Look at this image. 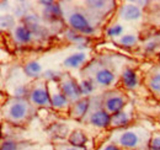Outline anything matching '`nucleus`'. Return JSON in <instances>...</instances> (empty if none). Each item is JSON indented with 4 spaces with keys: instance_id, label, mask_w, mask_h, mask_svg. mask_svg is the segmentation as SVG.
Returning a JSON list of instances; mask_svg holds the SVG:
<instances>
[{
    "instance_id": "obj_12",
    "label": "nucleus",
    "mask_w": 160,
    "mask_h": 150,
    "mask_svg": "<svg viewBox=\"0 0 160 150\" xmlns=\"http://www.w3.org/2000/svg\"><path fill=\"white\" fill-rule=\"evenodd\" d=\"M86 60V54L84 52H77L74 54H70L69 57H67L63 62L64 67L67 68H73V69H77L79 68L80 65Z\"/></svg>"
},
{
    "instance_id": "obj_13",
    "label": "nucleus",
    "mask_w": 160,
    "mask_h": 150,
    "mask_svg": "<svg viewBox=\"0 0 160 150\" xmlns=\"http://www.w3.org/2000/svg\"><path fill=\"white\" fill-rule=\"evenodd\" d=\"M51 94V106L54 108H64L68 106L69 100L65 97V95L62 92L60 88L57 91H49Z\"/></svg>"
},
{
    "instance_id": "obj_22",
    "label": "nucleus",
    "mask_w": 160,
    "mask_h": 150,
    "mask_svg": "<svg viewBox=\"0 0 160 150\" xmlns=\"http://www.w3.org/2000/svg\"><path fill=\"white\" fill-rule=\"evenodd\" d=\"M149 88L153 92H158L160 94V73H157L153 76H150L149 79Z\"/></svg>"
},
{
    "instance_id": "obj_23",
    "label": "nucleus",
    "mask_w": 160,
    "mask_h": 150,
    "mask_svg": "<svg viewBox=\"0 0 160 150\" xmlns=\"http://www.w3.org/2000/svg\"><path fill=\"white\" fill-rule=\"evenodd\" d=\"M43 78L47 79V80H51V81H59L63 79V76L60 75L59 72H56V70H52V69H48L43 73Z\"/></svg>"
},
{
    "instance_id": "obj_25",
    "label": "nucleus",
    "mask_w": 160,
    "mask_h": 150,
    "mask_svg": "<svg viewBox=\"0 0 160 150\" xmlns=\"http://www.w3.org/2000/svg\"><path fill=\"white\" fill-rule=\"evenodd\" d=\"M136 42H137V37L133 36V35H124V36H122L120 38V43L123 44V46H126V47H131Z\"/></svg>"
},
{
    "instance_id": "obj_16",
    "label": "nucleus",
    "mask_w": 160,
    "mask_h": 150,
    "mask_svg": "<svg viewBox=\"0 0 160 150\" xmlns=\"http://www.w3.org/2000/svg\"><path fill=\"white\" fill-rule=\"evenodd\" d=\"M69 143L74 148H81V147H84L85 143H86V135H85V133L81 131H78V129L72 132V134L69 137Z\"/></svg>"
},
{
    "instance_id": "obj_21",
    "label": "nucleus",
    "mask_w": 160,
    "mask_h": 150,
    "mask_svg": "<svg viewBox=\"0 0 160 150\" xmlns=\"http://www.w3.org/2000/svg\"><path fill=\"white\" fill-rule=\"evenodd\" d=\"M95 86H94V82L91 80H81L79 82V90L81 96H88L94 91Z\"/></svg>"
},
{
    "instance_id": "obj_34",
    "label": "nucleus",
    "mask_w": 160,
    "mask_h": 150,
    "mask_svg": "<svg viewBox=\"0 0 160 150\" xmlns=\"http://www.w3.org/2000/svg\"><path fill=\"white\" fill-rule=\"evenodd\" d=\"M159 60H160V56H159Z\"/></svg>"
},
{
    "instance_id": "obj_31",
    "label": "nucleus",
    "mask_w": 160,
    "mask_h": 150,
    "mask_svg": "<svg viewBox=\"0 0 160 150\" xmlns=\"http://www.w3.org/2000/svg\"><path fill=\"white\" fill-rule=\"evenodd\" d=\"M53 2H54V1H51V0H41V1H40V4H41V5H43L44 8H48V6H51Z\"/></svg>"
},
{
    "instance_id": "obj_17",
    "label": "nucleus",
    "mask_w": 160,
    "mask_h": 150,
    "mask_svg": "<svg viewBox=\"0 0 160 150\" xmlns=\"http://www.w3.org/2000/svg\"><path fill=\"white\" fill-rule=\"evenodd\" d=\"M23 72H25V74L27 75L28 78H37L42 73V65L38 62H36V60L28 62L23 67Z\"/></svg>"
},
{
    "instance_id": "obj_8",
    "label": "nucleus",
    "mask_w": 160,
    "mask_h": 150,
    "mask_svg": "<svg viewBox=\"0 0 160 150\" xmlns=\"http://www.w3.org/2000/svg\"><path fill=\"white\" fill-rule=\"evenodd\" d=\"M120 16L126 21H134L142 18V11L136 4H124L121 8Z\"/></svg>"
},
{
    "instance_id": "obj_33",
    "label": "nucleus",
    "mask_w": 160,
    "mask_h": 150,
    "mask_svg": "<svg viewBox=\"0 0 160 150\" xmlns=\"http://www.w3.org/2000/svg\"><path fill=\"white\" fill-rule=\"evenodd\" d=\"M64 150H79L78 148H74V147H70V148H65Z\"/></svg>"
},
{
    "instance_id": "obj_2",
    "label": "nucleus",
    "mask_w": 160,
    "mask_h": 150,
    "mask_svg": "<svg viewBox=\"0 0 160 150\" xmlns=\"http://www.w3.org/2000/svg\"><path fill=\"white\" fill-rule=\"evenodd\" d=\"M30 100L33 105L37 106H49L51 105L49 90L44 86H37L30 92Z\"/></svg>"
},
{
    "instance_id": "obj_28",
    "label": "nucleus",
    "mask_w": 160,
    "mask_h": 150,
    "mask_svg": "<svg viewBox=\"0 0 160 150\" xmlns=\"http://www.w3.org/2000/svg\"><path fill=\"white\" fill-rule=\"evenodd\" d=\"M149 149L160 150V135H154L149 142Z\"/></svg>"
},
{
    "instance_id": "obj_1",
    "label": "nucleus",
    "mask_w": 160,
    "mask_h": 150,
    "mask_svg": "<svg viewBox=\"0 0 160 150\" xmlns=\"http://www.w3.org/2000/svg\"><path fill=\"white\" fill-rule=\"evenodd\" d=\"M59 88L62 90V92L65 95V97L69 101L77 102L78 100H80V90H79V84L72 79V78H63L59 82Z\"/></svg>"
},
{
    "instance_id": "obj_18",
    "label": "nucleus",
    "mask_w": 160,
    "mask_h": 150,
    "mask_svg": "<svg viewBox=\"0 0 160 150\" xmlns=\"http://www.w3.org/2000/svg\"><path fill=\"white\" fill-rule=\"evenodd\" d=\"M43 14H44V18L51 19V20L59 19L60 16L63 15L62 8L59 6V4H56V2H53V4H52L51 6H48V8H44Z\"/></svg>"
},
{
    "instance_id": "obj_32",
    "label": "nucleus",
    "mask_w": 160,
    "mask_h": 150,
    "mask_svg": "<svg viewBox=\"0 0 160 150\" xmlns=\"http://www.w3.org/2000/svg\"><path fill=\"white\" fill-rule=\"evenodd\" d=\"M103 150H120V148L117 145H115V144H108L107 147H105Z\"/></svg>"
},
{
    "instance_id": "obj_9",
    "label": "nucleus",
    "mask_w": 160,
    "mask_h": 150,
    "mask_svg": "<svg viewBox=\"0 0 160 150\" xmlns=\"http://www.w3.org/2000/svg\"><path fill=\"white\" fill-rule=\"evenodd\" d=\"M121 79H122L123 86L126 89H128V90L136 89L137 85H138V75H137V73L133 69H131V68H126L122 72Z\"/></svg>"
},
{
    "instance_id": "obj_6",
    "label": "nucleus",
    "mask_w": 160,
    "mask_h": 150,
    "mask_svg": "<svg viewBox=\"0 0 160 150\" xmlns=\"http://www.w3.org/2000/svg\"><path fill=\"white\" fill-rule=\"evenodd\" d=\"M26 114H27V103L23 101L12 102L8 111V116L12 121H21L26 117Z\"/></svg>"
},
{
    "instance_id": "obj_10",
    "label": "nucleus",
    "mask_w": 160,
    "mask_h": 150,
    "mask_svg": "<svg viewBox=\"0 0 160 150\" xmlns=\"http://www.w3.org/2000/svg\"><path fill=\"white\" fill-rule=\"evenodd\" d=\"M95 80L101 86H110L115 81V74L107 68H101L95 73Z\"/></svg>"
},
{
    "instance_id": "obj_5",
    "label": "nucleus",
    "mask_w": 160,
    "mask_h": 150,
    "mask_svg": "<svg viewBox=\"0 0 160 150\" xmlns=\"http://www.w3.org/2000/svg\"><path fill=\"white\" fill-rule=\"evenodd\" d=\"M68 23H69V26L72 27V30L78 31L79 33L81 31H84L86 27L90 26V23H89L88 19L85 18V15L81 14V12H78V11L72 12V14L69 15V18H68Z\"/></svg>"
},
{
    "instance_id": "obj_4",
    "label": "nucleus",
    "mask_w": 160,
    "mask_h": 150,
    "mask_svg": "<svg viewBox=\"0 0 160 150\" xmlns=\"http://www.w3.org/2000/svg\"><path fill=\"white\" fill-rule=\"evenodd\" d=\"M139 135L134 131H124L121 133L118 138V144L126 149H134L139 145Z\"/></svg>"
},
{
    "instance_id": "obj_29",
    "label": "nucleus",
    "mask_w": 160,
    "mask_h": 150,
    "mask_svg": "<svg viewBox=\"0 0 160 150\" xmlns=\"http://www.w3.org/2000/svg\"><path fill=\"white\" fill-rule=\"evenodd\" d=\"M27 94V89L25 88V86H16L15 88V90H14V95H15V97H23L25 95Z\"/></svg>"
},
{
    "instance_id": "obj_35",
    "label": "nucleus",
    "mask_w": 160,
    "mask_h": 150,
    "mask_svg": "<svg viewBox=\"0 0 160 150\" xmlns=\"http://www.w3.org/2000/svg\"><path fill=\"white\" fill-rule=\"evenodd\" d=\"M149 150H150V149H149Z\"/></svg>"
},
{
    "instance_id": "obj_30",
    "label": "nucleus",
    "mask_w": 160,
    "mask_h": 150,
    "mask_svg": "<svg viewBox=\"0 0 160 150\" xmlns=\"http://www.w3.org/2000/svg\"><path fill=\"white\" fill-rule=\"evenodd\" d=\"M1 150H16V144L14 142H10V140H6L2 143L1 145Z\"/></svg>"
},
{
    "instance_id": "obj_15",
    "label": "nucleus",
    "mask_w": 160,
    "mask_h": 150,
    "mask_svg": "<svg viewBox=\"0 0 160 150\" xmlns=\"http://www.w3.org/2000/svg\"><path fill=\"white\" fill-rule=\"evenodd\" d=\"M129 121H131V116L126 111H121L115 114H111V126L112 127H123V126L128 124Z\"/></svg>"
},
{
    "instance_id": "obj_11",
    "label": "nucleus",
    "mask_w": 160,
    "mask_h": 150,
    "mask_svg": "<svg viewBox=\"0 0 160 150\" xmlns=\"http://www.w3.org/2000/svg\"><path fill=\"white\" fill-rule=\"evenodd\" d=\"M14 36L15 39L22 43V44H26V43H30L31 39H32V32L25 26V25H19L14 28Z\"/></svg>"
},
{
    "instance_id": "obj_20",
    "label": "nucleus",
    "mask_w": 160,
    "mask_h": 150,
    "mask_svg": "<svg viewBox=\"0 0 160 150\" xmlns=\"http://www.w3.org/2000/svg\"><path fill=\"white\" fill-rule=\"evenodd\" d=\"M65 37L68 38L70 42H74V43H77L78 46H84L82 43H85L86 42V38L85 36H82L81 33H77L74 30H70V31H67L65 32Z\"/></svg>"
},
{
    "instance_id": "obj_7",
    "label": "nucleus",
    "mask_w": 160,
    "mask_h": 150,
    "mask_svg": "<svg viewBox=\"0 0 160 150\" xmlns=\"http://www.w3.org/2000/svg\"><path fill=\"white\" fill-rule=\"evenodd\" d=\"M124 100L121 96H110L103 101V110H106L110 114H115L123 111Z\"/></svg>"
},
{
    "instance_id": "obj_27",
    "label": "nucleus",
    "mask_w": 160,
    "mask_h": 150,
    "mask_svg": "<svg viewBox=\"0 0 160 150\" xmlns=\"http://www.w3.org/2000/svg\"><path fill=\"white\" fill-rule=\"evenodd\" d=\"M14 22H15V20L12 16H10V15H4L2 18H1V28H9V27H11V26H14Z\"/></svg>"
},
{
    "instance_id": "obj_19",
    "label": "nucleus",
    "mask_w": 160,
    "mask_h": 150,
    "mask_svg": "<svg viewBox=\"0 0 160 150\" xmlns=\"http://www.w3.org/2000/svg\"><path fill=\"white\" fill-rule=\"evenodd\" d=\"M23 22L25 26L31 31V32H36L40 28V23H38V19L36 18V15L33 14H27L23 16Z\"/></svg>"
},
{
    "instance_id": "obj_3",
    "label": "nucleus",
    "mask_w": 160,
    "mask_h": 150,
    "mask_svg": "<svg viewBox=\"0 0 160 150\" xmlns=\"http://www.w3.org/2000/svg\"><path fill=\"white\" fill-rule=\"evenodd\" d=\"M89 122L98 128H106L111 126V114L106 110H98L90 114Z\"/></svg>"
},
{
    "instance_id": "obj_24",
    "label": "nucleus",
    "mask_w": 160,
    "mask_h": 150,
    "mask_svg": "<svg viewBox=\"0 0 160 150\" xmlns=\"http://www.w3.org/2000/svg\"><path fill=\"white\" fill-rule=\"evenodd\" d=\"M123 32V27L121 25H115V26H111L110 28H107L106 33L108 37H118L122 35Z\"/></svg>"
},
{
    "instance_id": "obj_26",
    "label": "nucleus",
    "mask_w": 160,
    "mask_h": 150,
    "mask_svg": "<svg viewBox=\"0 0 160 150\" xmlns=\"http://www.w3.org/2000/svg\"><path fill=\"white\" fill-rule=\"evenodd\" d=\"M86 5H89V8L95 9V10H100V9H105L107 2L103 0H91V1H86Z\"/></svg>"
},
{
    "instance_id": "obj_14",
    "label": "nucleus",
    "mask_w": 160,
    "mask_h": 150,
    "mask_svg": "<svg viewBox=\"0 0 160 150\" xmlns=\"http://www.w3.org/2000/svg\"><path fill=\"white\" fill-rule=\"evenodd\" d=\"M90 106V101L89 98H80L77 102L73 103V107H72V116L75 117V118H81L85 116V113L88 111Z\"/></svg>"
}]
</instances>
